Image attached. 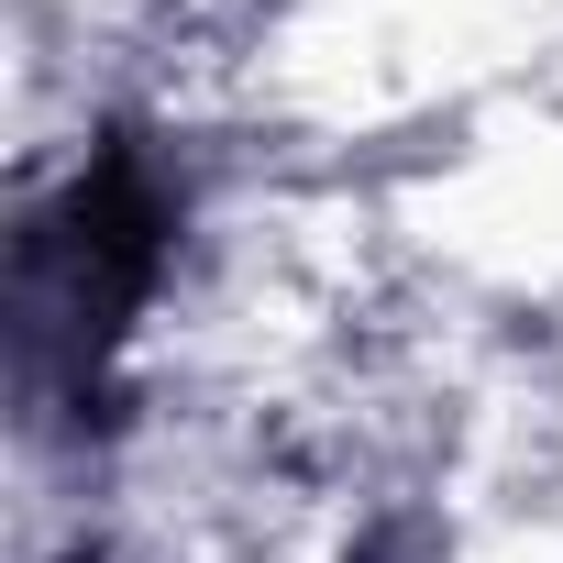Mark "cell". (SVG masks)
Segmentation results:
<instances>
[{
	"mask_svg": "<svg viewBox=\"0 0 563 563\" xmlns=\"http://www.w3.org/2000/svg\"><path fill=\"white\" fill-rule=\"evenodd\" d=\"M177 188L155 177L144 144H100L56 199L23 210L12 243V332H23V387L45 409H89L166 276Z\"/></svg>",
	"mask_w": 563,
	"mask_h": 563,
	"instance_id": "6da1fadb",
	"label": "cell"
},
{
	"mask_svg": "<svg viewBox=\"0 0 563 563\" xmlns=\"http://www.w3.org/2000/svg\"><path fill=\"white\" fill-rule=\"evenodd\" d=\"M354 563H398V541H365V552H354Z\"/></svg>",
	"mask_w": 563,
	"mask_h": 563,
	"instance_id": "7a4b0ae2",
	"label": "cell"
}]
</instances>
